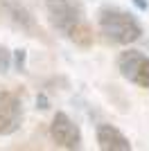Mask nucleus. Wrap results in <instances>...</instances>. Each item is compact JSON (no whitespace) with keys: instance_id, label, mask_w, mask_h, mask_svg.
I'll return each mask as SVG.
<instances>
[{"instance_id":"obj_1","label":"nucleus","mask_w":149,"mask_h":151,"mask_svg":"<svg viewBox=\"0 0 149 151\" xmlns=\"http://www.w3.org/2000/svg\"><path fill=\"white\" fill-rule=\"evenodd\" d=\"M99 29L111 43H118V45L136 43L142 34L140 23L129 12H122L115 7H104L99 12Z\"/></svg>"},{"instance_id":"obj_2","label":"nucleus","mask_w":149,"mask_h":151,"mask_svg":"<svg viewBox=\"0 0 149 151\" xmlns=\"http://www.w3.org/2000/svg\"><path fill=\"white\" fill-rule=\"evenodd\" d=\"M118 70L127 81L149 88V57L140 50H124L118 57Z\"/></svg>"},{"instance_id":"obj_3","label":"nucleus","mask_w":149,"mask_h":151,"mask_svg":"<svg viewBox=\"0 0 149 151\" xmlns=\"http://www.w3.org/2000/svg\"><path fill=\"white\" fill-rule=\"evenodd\" d=\"M52 25L63 32L74 29L81 25V7L77 0H45Z\"/></svg>"},{"instance_id":"obj_4","label":"nucleus","mask_w":149,"mask_h":151,"mask_svg":"<svg viewBox=\"0 0 149 151\" xmlns=\"http://www.w3.org/2000/svg\"><path fill=\"white\" fill-rule=\"evenodd\" d=\"M50 138L54 140L56 147L77 149L81 142V133H79V126L74 124L66 113H56L52 117V124H50Z\"/></svg>"},{"instance_id":"obj_5","label":"nucleus","mask_w":149,"mask_h":151,"mask_svg":"<svg viewBox=\"0 0 149 151\" xmlns=\"http://www.w3.org/2000/svg\"><path fill=\"white\" fill-rule=\"evenodd\" d=\"M20 124V101L14 93H0V135H9Z\"/></svg>"},{"instance_id":"obj_6","label":"nucleus","mask_w":149,"mask_h":151,"mask_svg":"<svg viewBox=\"0 0 149 151\" xmlns=\"http://www.w3.org/2000/svg\"><path fill=\"white\" fill-rule=\"evenodd\" d=\"M97 145L99 151H131V142L127 140V135L111 124L97 126Z\"/></svg>"},{"instance_id":"obj_7","label":"nucleus","mask_w":149,"mask_h":151,"mask_svg":"<svg viewBox=\"0 0 149 151\" xmlns=\"http://www.w3.org/2000/svg\"><path fill=\"white\" fill-rule=\"evenodd\" d=\"M9 63H12V54H9V50H7V47H2V45H0V72H7Z\"/></svg>"},{"instance_id":"obj_8","label":"nucleus","mask_w":149,"mask_h":151,"mask_svg":"<svg viewBox=\"0 0 149 151\" xmlns=\"http://www.w3.org/2000/svg\"><path fill=\"white\" fill-rule=\"evenodd\" d=\"M14 61H16V68L23 70V68H25V50H16V57H14Z\"/></svg>"},{"instance_id":"obj_9","label":"nucleus","mask_w":149,"mask_h":151,"mask_svg":"<svg viewBox=\"0 0 149 151\" xmlns=\"http://www.w3.org/2000/svg\"><path fill=\"white\" fill-rule=\"evenodd\" d=\"M50 106V101H48V97L45 95H38L36 97V108H41V111H45V108Z\"/></svg>"},{"instance_id":"obj_10","label":"nucleus","mask_w":149,"mask_h":151,"mask_svg":"<svg viewBox=\"0 0 149 151\" xmlns=\"http://www.w3.org/2000/svg\"><path fill=\"white\" fill-rule=\"evenodd\" d=\"M133 2H136V7H138V9H142V12H147V2H145V0H133Z\"/></svg>"}]
</instances>
